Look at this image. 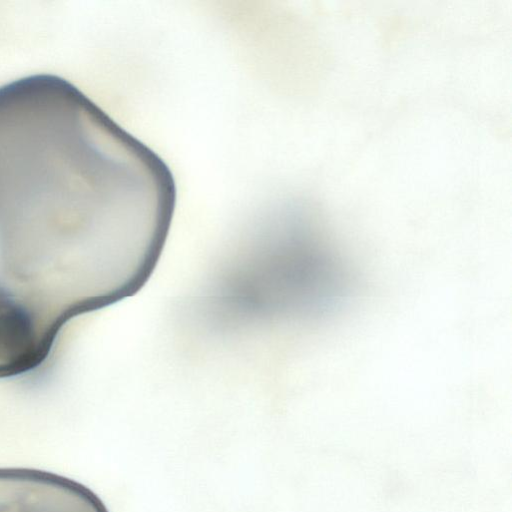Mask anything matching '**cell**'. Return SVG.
<instances>
[{"instance_id":"obj_1","label":"cell","mask_w":512,"mask_h":512,"mask_svg":"<svg viewBox=\"0 0 512 512\" xmlns=\"http://www.w3.org/2000/svg\"><path fill=\"white\" fill-rule=\"evenodd\" d=\"M121 262L96 170L58 139L0 122V379L36 370L71 319L116 303Z\"/></svg>"},{"instance_id":"obj_2","label":"cell","mask_w":512,"mask_h":512,"mask_svg":"<svg viewBox=\"0 0 512 512\" xmlns=\"http://www.w3.org/2000/svg\"><path fill=\"white\" fill-rule=\"evenodd\" d=\"M0 512H109L88 487L27 468H0Z\"/></svg>"}]
</instances>
